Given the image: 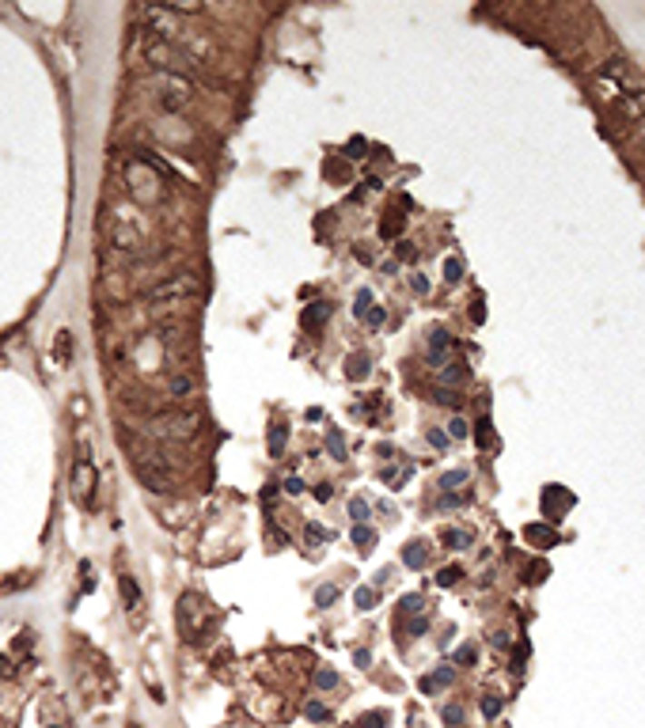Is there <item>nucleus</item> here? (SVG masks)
I'll return each instance as SVG.
<instances>
[{"instance_id":"33","label":"nucleus","mask_w":645,"mask_h":728,"mask_svg":"<svg viewBox=\"0 0 645 728\" xmlns=\"http://www.w3.org/2000/svg\"><path fill=\"white\" fill-rule=\"evenodd\" d=\"M467 433H471V425H467L463 418H452V421H448V437H452V440H463Z\"/></svg>"},{"instance_id":"52","label":"nucleus","mask_w":645,"mask_h":728,"mask_svg":"<svg viewBox=\"0 0 645 728\" xmlns=\"http://www.w3.org/2000/svg\"><path fill=\"white\" fill-rule=\"evenodd\" d=\"M422 691H425V694H433V691H437V683H433V675H425V679H422Z\"/></svg>"},{"instance_id":"17","label":"nucleus","mask_w":645,"mask_h":728,"mask_svg":"<svg viewBox=\"0 0 645 728\" xmlns=\"http://www.w3.org/2000/svg\"><path fill=\"white\" fill-rule=\"evenodd\" d=\"M425 558H429V550H425V543H406V546H402V562H406V566H414V569H422V566H425Z\"/></svg>"},{"instance_id":"9","label":"nucleus","mask_w":645,"mask_h":728,"mask_svg":"<svg viewBox=\"0 0 645 728\" xmlns=\"http://www.w3.org/2000/svg\"><path fill=\"white\" fill-rule=\"evenodd\" d=\"M615 111H619V118H627V122H638V118H645V88H638V92H627V95H619V99H615Z\"/></svg>"},{"instance_id":"46","label":"nucleus","mask_w":645,"mask_h":728,"mask_svg":"<svg viewBox=\"0 0 645 728\" xmlns=\"http://www.w3.org/2000/svg\"><path fill=\"white\" fill-rule=\"evenodd\" d=\"M346 156H350V160H361V156H364V141H361V137L346 144Z\"/></svg>"},{"instance_id":"38","label":"nucleus","mask_w":645,"mask_h":728,"mask_svg":"<svg viewBox=\"0 0 645 728\" xmlns=\"http://www.w3.org/2000/svg\"><path fill=\"white\" fill-rule=\"evenodd\" d=\"M282 489H285V494H289V497H296V494H304V482H300L296 475H289V478L282 482Z\"/></svg>"},{"instance_id":"8","label":"nucleus","mask_w":645,"mask_h":728,"mask_svg":"<svg viewBox=\"0 0 645 728\" xmlns=\"http://www.w3.org/2000/svg\"><path fill=\"white\" fill-rule=\"evenodd\" d=\"M141 19H144V24H148V31H153L156 38H175L179 34V24H175V15H171V8H153V5H148V8H141L137 12Z\"/></svg>"},{"instance_id":"6","label":"nucleus","mask_w":645,"mask_h":728,"mask_svg":"<svg viewBox=\"0 0 645 728\" xmlns=\"http://www.w3.org/2000/svg\"><path fill=\"white\" fill-rule=\"evenodd\" d=\"M190 95H194V84L186 76H175V73L164 76V84H160V106L164 111H183V106L190 103Z\"/></svg>"},{"instance_id":"39","label":"nucleus","mask_w":645,"mask_h":728,"mask_svg":"<svg viewBox=\"0 0 645 728\" xmlns=\"http://www.w3.org/2000/svg\"><path fill=\"white\" fill-rule=\"evenodd\" d=\"M467 372H463V364H448V369H444V383H460Z\"/></svg>"},{"instance_id":"24","label":"nucleus","mask_w":645,"mask_h":728,"mask_svg":"<svg viewBox=\"0 0 645 728\" xmlns=\"http://www.w3.org/2000/svg\"><path fill=\"white\" fill-rule=\"evenodd\" d=\"M353 604H357L361 611H372V607H376V588H369V585L357 588V592H353Z\"/></svg>"},{"instance_id":"31","label":"nucleus","mask_w":645,"mask_h":728,"mask_svg":"<svg viewBox=\"0 0 645 728\" xmlns=\"http://www.w3.org/2000/svg\"><path fill=\"white\" fill-rule=\"evenodd\" d=\"M350 516H353V524H364V520H369V501H364V497H353V501H350Z\"/></svg>"},{"instance_id":"44","label":"nucleus","mask_w":645,"mask_h":728,"mask_svg":"<svg viewBox=\"0 0 645 728\" xmlns=\"http://www.w3.org/2000/svg\"><path fill=\"white\" fill-rule=\"evenodd\" d=\"M429 444H433V448H437V452H444V448L452 444V437H444L441 429H433V433H429Z\"/></svg>"},{"instance_id":"37","label":"nucleus","mask_w":645,"mask_h":728,"mask_svg":"<svg viewBox=\"0 0 645 728\" xmlns=\"http://www.w3.org/2000/svg\"><path fill=\"white\" fill-rule=\"evenodd\" d=\"M364 323H369V327H383V323H387V311H383V308H369Z\"/></svg>"},{"instance_id":"5","label":"nucleus","mask_w":645,"mask_h":728,"mask_svg":"<svg viewBox=\"0 0 645 728\" xmlns=\"http://www.w3.org/2000/svg\"><path fill=\"white\" fill-rule=\"evenodd\" d=\"M73 497H76V505L80 508H92L95 505V467L88 463V459H76V467H73Z\"/></svg>"},{"instance_id":"12","label":"nucleus","mask_w":645,"mask_h":728,"mask_svg":"<svg viewBox=\"0 0 645 728\" xmlns=\"http://www.w3.org/2000/svg\"><path fill=\"white\" fill-rule=\"evenodd\" d=\"M346 376H350L353 383L369 379V376H372V364H369V357H364V353H353V357L346 360Z\"/></svg>"},{"instance_id":"40","label":"nucleus","mask_w":645,"mask_h":728,"mask_svg":"<svg viewBox=\"0 0 645 728\" xmlns=\"http://www.w3.org/2000/svg\"><path fill=\"white\" fill-rule=\"evenodd\" d=\"M479 660V649L475 645H463L460 653H456V664H475Z\"/></svg>"},{"instance_id":"48","label":"nucleus","mask_w":645,"mask_h":728,"mask_svg":"<svg viewBox=\"0 0 645 728\" xmlns=\"http://www.w3.org/2000/svg\"><path fill=\"white\" fill-rule=\"evenodd\" d=\"M433 398H437V402H448V406H460V395H456V391H444V388H441Z\"/></svg>"},{"instance_id":"4","label":"nucleus","mask_w":645,"mask_h":728,"mask_svg":"<svg viewBox=\"0 0 645 728\" xmlns=\"http://www.w3.org/2000/svg\"><path fill=\"white\" fill-rule=\"evenodd\" d=\"M194 292H198V277L194 273H175V277H167V281H160L153 292H148V300H153V304H167V300L175 304V300H186Z\"/></svg>"},{"instance_id":"28","label":"nucleus","mask_w":645,"mask_h":728,"mask_svg":"<svg viewBox=\"0 0 645 728\" xmlns=\"http://www.w3.org/2000/svg\"><path fill=\"white\" fill-rule=\"evenodd\" d=\"M304 717L315 721V724H322V721H331V710H327L322 702H308V705H304Z\"/></svg>"},{"instance_id":"23","label":"nucleus","mask_w":645,"mask_h":728,"mask_svg":"<svg viewBox=\"0 0 645 728\" xmlns=\"http://www.w3.org/2000/svg\"><path fill=\"white\" fill-rule=\"evenodd\" d=\"M338 595H342L338 585H322V588L315 592V607H334V604H338Z\"/></svg>"},{"instance_id":"29","label":"nucleus","mask_w":645,"mask_h":728,"mask_svg":"<svg viewBox=\"0 0 645 728\" xmlns=\"http://www.w3.org/2000/svg\"><path fill=\"white\" fill-rule=\"evenodd\" d=\"M315 687H319V691L338 687V672H334V668H319V672H315Z\"/></svg>"},{"instance_id":"35","label":"nucleus","mask_w":645,"mask_h":728,"mask_svg":"<svg viewBox=\"0 0 645 728\" xmlns=\"http://www.w3.org/2000/svg\"><path fill=\"white\" fill-rule=\"evenodd\" d=\"M441 717H444V724H463V710H460V705H444V710H441Z\"/></svg>"},{"instance_id":"15","label":"nucleus","mask_w":645,"mask_h":728,"mask_svg":"<svg viewBox=\"0 0 645 728\" xmlns=\"http://www.w3.org/2000/svg\"><path fill=\"white\" fill-rule=\"evenodd\" d=\"M411 470H414L411 463H402V467H383V470H380V478H383L387 486H392V489H402V482L411 478Z\"/></svg>"},{"instance_id":"25","label":"nucleus","mask_w":645,"mask_h":728,"mask_svg":"<svg viewBox=\"0 0 645 728\" xmlns=\"http://www.w3.org/2000/svg\"><path fill=\"white\" fill-rule=\"evenodd\" d=\"M399 231H402V212H392V217L380 224V235H383V240H395Z\"/></svg>"},{"instance_id":"50","label":"nucleus","mask_w":645,"mask_h":728,"mask_svg":"<svg viewBox=\"0 0 645 728\" xmlns=\"http://www.w3.org/2000/svg\"><path fill=\"white\" fill-rule=\"evenodd\" d=\"M57 357H69V334H57Z\"/></svg>"},{"instance_id":"42","label":"nucleus","mask_w":645,"mask_h":728,"mask_svg":"<svg viewBox=\"0 0 645 728\" xmlns=\"http://www.w3.org/2000/svg\"><path fill=\"white\" fill-rule=\"evenodd\" d=\"M395 254H399L402 262H414V259H418V247H411V243H399V247H395Z\"/></svg>"},{"instance_id":"45","label":"nucleus","mask_w":645,"mask_h":728,"mask_svg":"<svg viewBox=\"0 0 645 728\" xmlns=\"http://www.w3.org/2000/svg\"><path fill=\"white\" fill-rule=\"evenodd\" d=\"M479 444H482V448H490V444H493V429H490V421H479Z\"/></svg>"},{"instance_id":"53","label":"nucleus","mask_w":645,"mask_h":728,"mask_svg":"<svg viewBox=\"0 0 645 728\" xmlns=\"http://www.w3.org/2000/svg\"><path fill=\"white\" fill-rule=\"evenodd\" d=\"M411 285H414V292H429V281H425V277H414Z\"/></svg>"},{"instance_id":"19","label":"nucleus","mask_w":645,"mask_h":728,"mask_svg":"<svg viewBox=\"0 0 645 728\" xmlns=\"http://www.w3.org/2000/svg\"><path fill=\"white\" fill-rule=\"evenodd\" d=\"M387 724H392V713L387 710H372V713L357 717V728H387Z\"/></svg>"},{"instance_id":"27","label":"nucleus","mask_w":645,"mask_h":728,"mask_svg":"<svg viewBox=\"0 0 645 728\" xmlns=\"http://www.w3.org/2000/svg\"><path fill=\"white\" fill-rule=\"evenodd\" d=\"M460 576H463L460 566H448V569L437 573V585H441V588H456V585H460Z\"/></svg>"},{"instance_id":"30","label":"nucleus","mask_w":645,"mask_h":728,"mask_svg":"<svg viewBox=\"0 0 645 728\" xmlns=\"http://www.w3.org/2000/svg\"><path fill=\"white\" fill-rule=\"evenodd\" d=\"M190 391H194V379L190 376H175V379H171V395H175V398H190Z\"/></svg>"},{"instance_id":"11","label":"nucleus","mask_w":645,"mask_h":728,"mask_svg":"<svg viewBox=\"0 0 645 728\" xmlns=\"http://www.w3.org/2000/svg\"><path fill=\"white\" fill-rule=\"evenodd\" d=\"M122 599H125V611L137 618V611L144 607V595L137 592V585H134V576H122Z\"/></svg>"},{"instance_id":"49","label":"nucleus","mask_w":645,"mask_h":728,"mask_svg":"<svg viewBox=\"0 0 645 728\" xmlns=\"http://www.w3.org/2000/svg\"><path fill=\"white\" fill-rule=\"evenodd\" d=\"M452 679H456V672H452V668H441V672L433 675V683H437V687H444V683H452Z\"/></svg>"},{"instance_id":"10","label":"nucleus","mask_w":645,"mask_h":728,"mask_svg":"<svg viewBox=\"0 0 645 728\" xmlns=\"http://www.w3.org/2000/svg\"><path fill=\"white\" fill-rule=\"evenodd\" d=\"M111 243H114L118 251H137V247H141V231L129 228V224H122V221H114V224H111Z\"/></svg>"},{"instance_id":"21","label":"nucleus","mask_w":645,"mask_h":728,"mask_svg":"<svg viewBox=\"0 0 645 728\" xmlns=\"http://www.w3.org/2000/svg\"><path fill=\"white\" fill-rule=\"evenodd\" d=\"M327 448H331V456H334L338 463L350 459V456H346V440H342V429H331V433H327Z\"/></svg>"},{"instance_id":"47","label":"nucleus","mask_w":645,"mask_h":728,"mask_svg":"<svg viewBox=\"0 0 645 728\" xmlns=\"http://www.w3.org/2000/svg\"><path fill=\"white\" fill-rule=\"evenodd\" d=\"M353 664H357V668H369V664H372V653H369V649H353Z\"/></svg>"},{"instance_id":"1","label":"nucleus","mask_w":645,"mask_h":728,"mask_svg":"<svg viewBox=\"0 0 645 728\" xmlns=\"http://www.w3.org/2000/svg\"><path fill=\"white\" fill-rule=\"evenodd\" d=\"M144 57H148V65H156V69H167V73H175V76H186L198 61H194L186 50H179L175 42H167V38H156V34H148L144 38Z\"/></svg>"},{"instance_id":"43","label":"nucleus","mask_w":645,"mask_h":728,"mask_svg":"<svg viewBox=\"0 0 645 728\" xmlns=\"http://www.w3.org/2000/svg\"><path fill=\"white\" fill-rule=\"evenodd\" d=\"M482 713L486 717H498L501 713V698H482Z\"/></svg>"},{"instance_id":"2","label":"nucleus","mask_w":645,"mask_h":728,"mask_svg":"<svg viewBox=\"0 0 645 728\" xmlns=\"http://www.w3.org/2000/svg\"><path fill=\"white\" fill-rule=\"evenodd\" d=\"M179 630L186 641H202L205 634V599L198 592H186L179 599Z\"/></svg>"},{"instance_id":"7","label":"nucleus","mask_w":645,"mask_h":728,"mask_svg":"<svg viewBox=\"0 0 645 728\" xmlns=\"http://www.w3.org/2000/svg\"><path fill=\"white\" fill-rule=\"evenodd\" d=\"M134 475H137V482L144 489H153V494H171V486H175V478H171L167 470L160 463H153V459H137L134 463Z\"/></svg>"},{"instance_id":"36","label":"nucleus","mask_w":645,"mask_h":728,"mask_svg":"<svg viewBox=\"0 0 645 728\" xmlns=\"http://www.w3.org/2000/svg\"><path fill=\"white\" fill-rule=\"evenodd\" d=\"M528 539H531V543H554V531L535 527V524H531V527H528Z\"/></svg>"},{"instance_id":"13","label":"nucleus","mask_w":645,"mask_h":728,"mask_svg":"<svg viewBox=\"0 0 645 728\" xmlns=\"http://www.w3.org/2000/svg\"><path fill=\"white\" fill-rule=\"evenodd\" d=\"M327 315H331V304H327V300H319V304H312V308L304 311V319H300V323H304V330H315L319 323H327Z\"/></svg>"},{"instance_id":"32","label":"nucleus","mask_w":645,"mask_h":728,"mask_svg":"<svg viewBox=\"0 0 645 728\" xmlns=\"http://www.w3.org/2000/svg\"><path fill=\"white\" fill-rule=\"evenodd\" d=\"M460 277H463V262H460V259H448V262H444V281L456 285Z\"/></svg>"},{"instance_id":"34","label":"nucleus","mask_w":645,"mask_h":728,"mask_svg":"<svg viewBox=\"0 0 645 728\" xmlns=\"http://www.w3.org/2000/svg\"><path fill=\"white\" fill-rule=\"evenodd\" d=\"M402 611L422 618V615H425V599H422V595H406V599H402Z\"/></svg>"},{"instance_id":"26","label":"nucleus","mask_w":645,"mask_h":728,"mask_svg":"<svg viewBox=\"0 0 645 728\" xmlns=\"http://www.w3.org/2000/svg\"><path fill=\"white\" fill-rule=\"evenodd\" d=\"M369 308H372V289H357L353 315H357V319H364V315H369Z\"/></svg>"},{"instance_id":"16","label":"nucleus","mask_w":645,"mask_h":728,"mask_svg":"<svg viewBox=\"0 0 645 728\" xmlns=\"http://www.w3.org/2000/svg\"><path fill=\"white\" fill-rule=\"evenodd\" d=\"M441 539H444V546H452V550H467L471 543H475V539H471V531H460V527H444Z\"/></svg>"},{"instance_id":"41","label":"nucleus","mask_w":645,"mask_h":728,"mask_svg":"<svg viewBox=\"0 0 645 728\" xmlns=\"http://www.w3.org/2000/svg\"><path fill=\"white\" fill-rule=\"evenodd\" d=\"M312 494H315V501H331V497H334V486H331V482H319Z\"/></svg>"},{"instance_id":"22","label":"nucleus","mask_w":645,"mask_h":728,"mask_svg":"<svg viewBox=\"0 0 645 728\" xmlns=\"http://www.w3.org/2000/svg\"><path fill=\"white\" fill-rule=\"evenodd\" d=\"M304 539H308V546H322V543H331L334 535H331L327 527H319V524H308V527H304Z\"/></svg>"},{"instance_id":"14","label":"nucleus","mask_w":645,"mask_h":728,"mask_svg":"<svg viewBox=\"0 0 645 728\" xmlns=\"http://www.w3.org/2000/svg\"><path fill=\"white\" fill-rule=\"evenodd\" d=\"M467 482H471V470H463V467L444 470V475H441V489H444V494H456V489L467 486Z\"/></svg>"},{"instance_id":"51","label":"nucleus","mask_w":645,"mask_h":728,"mask_svg":"<svg viewBox=\"0 0 645 728\" xmlns=\"http://www.w3.org/2000/svg\"><path fill=\"white\" fill-rule=\"evenodd\" d=\"M471 501V494H448L444 497V505H452V508H456V505H467Z\"/></svg>"},{"instance_id":"3","label":"nucleus","mask_w":645,"mask_h":728,"mask_svg":"<svg viewBox=\"0 0 645 728\" xmlns=\"http://www.w3.org/2000/svg\"><path fill=\"white\" fill-rule=\"evenodd\" d=\"M198 425H202V418L194 414V410H183V414H160V418H153V433L171 437V440H190L194 433H198Z\"/></svg>"},{"instance_id":"20","label":"nucleus","mask_w":645,"mask_h":728,"mask_svg":"<svg viewBox=\"0 0 645 728\" xmlns=\"http://www.w3.org/2000/svg\"><path fill=\"white\" fill-rule=\"evenodd\" d=\"M372 543H376V531H372L369 524H353V546H361L364 554H369Z\"/></svg>"},{"instance_id":"18","label":"nucleus","mask_w":645,"mask_h":728,"mask_svg":"<svg viewBox=\"0 0 645 728\" xmlns=\"http://www.w3.org/2000/svg\"><path fill=\"white\" fill-rule=\"evenodd\" d=\"M285 437H289V429L282 421H273L270 425V456H285Z\"/></svg>"}]
</instances>
